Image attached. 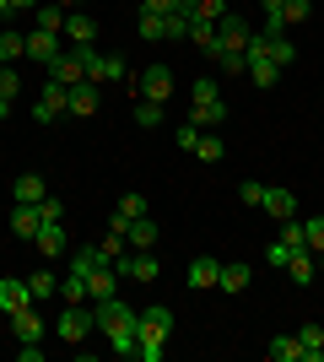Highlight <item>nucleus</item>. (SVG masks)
Segmentation results:
<instances>
[{"instance_id":"nucleus-19","label":"nucleus","mask_w":324,"mask_h":362,"mask_svg":"<svg viewBox=\"0 0 324 362\" xmlns=\"http://www.w3.org/2000/svg\"><path fill=\"white\" fill-rule=\"evenodd\" d=\"M87 292H92V303L119 298V271H114V265H97V271L87 276Z\"/></svg>"},{"instance_id":"nucleus-39","label":"nucleus","mask_w":324,"mask_h":362,"mask_svg":"<svg viewBox=\"0 0 324 362\" xmlns=\"http://www.w3.org/2000/svg\"><path fill=\"white\" fill-rule=\"evenodd\" d=\"M16 92H22V76H16V65H0V98H6V103H16Z\"/></svg>"},{"instance_id":"nucleus-31","label":"nucleus","mask_w":324,"mask_h":362,"mask_svg":"<svg viewBox=\"0 0 324 362\" xmlns=\"http://www.w3.org/2000/svg\"><path fill=\"white\" fill-rule=\"evenodd\" d=\"M287 271H292L297 287H308V281H313V249H297V255L287 259Z\"/></svg>"},{"instance_id":"nucleus-14","label":"nucleus","mask_w":324,"mask_h":362,"mask_svg":"<svg viewBox=\"0 0 324 362\" xmlns=\"http://www.w3.org/2000/svg\"><path fill=\"white\" fill-rule=\"evenodd\" d=\"M216 44H222V49H248V22L227 11L222 22H216Z\"/></svg>"},{"instance_id":"nucleus-36","label":"nucleus","mask_w":324,"mask_h":362,"mask_svg":"<svg viewBox=\"0 0 324 362\" xmlns=\"http://www.w3.org/2000/svg\"><path fill=\"white\" fill-rule=\"evenodd\" d=\"M97 81H130V65H124V54H103V76H97Z\"/></svg>"},{"instance_id":"nucleus-30","label":"nucleus","mask_w":324,"mask_h":362,"mask_svg":"<svg viewBox=\"0 0 324 362\" xmlns=\"http://www.w3.org/2000/svg\"><path fill=\"white\" fill-rule=\"evenodd\" d=\"M211 65H216V71H227V76H238V71H248V54H244V49H216Z\"/></svg>"},{"instance_id":"nucleus-48","label":"nucleus","mask_w":324,"mask_h":362,"mask_svg":"<svg viewBox=\"0 0 324 362\" xmlns=\"http://www.w3.org/2000/svg\"><path fill=\"white\" fill-rule=\"evenodd\" d=\"M173 141H179V151H195V141H200V124H184Z\"/></svg>"},{"instance_id":"nucleus-10","label":"nucleus","mask_w":324,"mask_h":362,"mask_svg":"<svg viewBox=\"0 0 324 362\" xmlns=\"http://www.w3.org/2000/svg\"><path fill=\"white\" fill-rule=\"evenodd\" d=\"M32 303V292H28V281H22V276H0V314L11 319L16 308H28Z\"/></svg>"},{"instance_id":"nucleus-38","label":"nucleus","mask_w":324,"mask_h":362,"mask_svg":"<svg viewBox=\"0 0 324 362\" xmlns=\"http://www.w3.org/2000/svg\"><path fill=\"white\" fill-rule=\"evenodd\" d=\"M140 11L168 16V11H195V0H140Z\"/></svg>"},{"instance_id":"nucleus-17","label":"nucleus","mask_w":324,"mask_h":362,"mask_svg":"<svg viewBox=\"0 0 324 362\" xmlns=\"http://www.w3.org/2000/svg\"><path fill=\"white\" fill-rule=\"evenodd\" d=\"M49 189H44V173H16V184H11V200L16 206H38Z\"/></svg>"},{"instance_id":"nucleus-12","label":"nucleus","mask_w":324,"mask_h":362,"mask_svg":"<svg viewBox=\"0 0 324 362\" xmlns=\"http://www.w3.org/2000/svg\"><path fill=\"white\" fill-rule=\"evenodd\" d=\"M65 44H97V22L87 11H65Z\"/></svg>"},{"instance_id":"nucleus-32","label":"nucleus","mask_w":324,"mask_h":362,"mask_svg":"<svg viewBox=\"0 0 324 362\" xmlns=\"http://www.w3.org/2000/svg\"><path fill=\"white\" fill-rule=\"evenodd\" d=\"M60 298H65V303H92V292H87V276L71 271V276L60 281Z\"/></svg>"},{"instance_id":"nucleus-49","label":"nucleus","mask_w":324,"mask_h":362,"mask_svg":"<svg viewBox=\"0 0 324 362\" xmlns=\"http://www.w3.org/2000/svg\"><path fill=\"white\" fill-rule=\"evenodd\" d=\"M32 6H38V0H11V11H32Z\"/></svg>"},{"instance_id":"nucleus-8","label":"nucleus","mask_w":324,"mask_h":362,"mask_svg":"<svg viewBox=\"0 0 324 362\" xmlns=\"http://www.w3.org/2000/svg\"><path fill=\"white\" fill-rule=\"evenodd\" d=\"M54 330H60V341H71V346H81V341L92 335V308H81V303H71V308H65V314H60V325H54Z\"/></svg>"},{"instance_id":"nucleus-42","label":"nucleus","mask_w":324,"mask_h":362,"mask_svg":"<svg viewBox=\"0 0 324 362\" xmlns=\"http://www.w3.org/2000/svg\"><path fill=\"white\" fill-rule=\"evenodd\" d=\"M136 124L157 130V124H162V103H146V98H140V103H136Z\"/></svg>"},{"instance_id":"nucleus-34","label":"nucleus","mask_w":324,"mask_h":362,"mask_svg":"<svg viewBox=\"0 0 324 362\" xmlns=\"http://www.w3.org/2000/svg\"><path fill=\"white\" fill-rule=\"evenodd\" d=\"M308 16H313V0H281V22H287V28L308 22Z\"/></svg>"},{"instance_id":"nucleus-23","label":"nucleus","mask_w":324,"mask_h":362,"mask_svg":"<svg viewBox=\"0 0 324 362\" xmlns=\"http://www.w3.org/2000/svg\"><path fill=\"white\" fill-rule=\"evenodd\" d=\"M124 243L130 249H157V222L152 216H136V222L124 227Z\"/></svg>"},{"instance_id":"nucleus-4","label":"nucleus","mask_w":324,"mask_h":362,"mask_svg":"<svg viewBox=\"0 0 324 362\" xmlns=\"http://www.w3.org/2000/svg\"><path fill=\"white\" fill-rule=\"evenodd\" d=\"M65 98H71V87L49 76L44 87H38V103H32V119H38V124H54V119L65 114Z\"/></svg>"},{"instance_id":"nucleus-46","label":"nucleus","mask_w":324,"mask_h":362,"mask_svg":"<svg viewBox=\"0 0 324 362\" xmlns=\"http://www.w3.org/2000/svg\"><path fill=\"white\" fill-rule=\"evenodd\" d=\"M38 216H44V222H65V206L54 195H44V200H38Z\"/></svg>"},{"instance_id":"nucleus-7","label":"nucleus","mask_w":324,"mask_h":362,"mask_svg":"<svg viewBox=\"0 0 324 362\" xmlns=\"http://www.w3.org/2000/svg\"><path fill=\"white\" fill-rule=\"evenodd\" d=\"M97 108H103V87H97V81L71 87V98H65V114H71V119H92Z\"/></svg>"},{"instance_id":"nucleus-6","label":"nucleus","mask_w":324,"mask_h":362,"mask_svg":"<svg viewBox=\"0 0 324 362\" xmlns=\"http://www.w3.org/2000/svg\"><path fill=\"white\" fill-rule=\"evenodd\" d=\"M114 271H119V276H130V281H140V287H146V281H157V276H162V259H157L152 249H136V255H124L119 265H114Z\"/></svg>"},{"instance_id":"nucleus-13","label":"nucleus","mask_w":324,"mask_h":362,"mask_svg":"<svg viewBox=\"0 0 324 362\" xmlns=\"http://www.w3.org/2000/svg\"><path fill=\"white\" fill-rule=\"evenodd\" d=\"M49 76H54V81H65V87H81V81H87V65H81L76 49H65L60 60L49 65Z\"/></svg>"},{"instance_id":"nucleus-27","label":"nucleus","mask_w":324,"mask_h":362,"mask_svg":"<svg viewBox=\"0 0 324 362\" xmlns=\"http://www.w3.org/2000/svg\"><path fill=\"white\" fill-rule=\"evenodd\" d=\"M189 44H195L205 60H211L216 49H222V44H216V22H200V16H195V22H189Z\"/></svg>"},{"instance_id":"nucleus-50","label":"nucleus","mask_w":324,"mask_h":362,"mask_svg":"<svg viewBox=\"0 0 324 362\" xmlns=\"http://www.w3.org/2000/svg\"><path fill=\"white\" fill-rule=\"evenodd\" d=\"M54 6H65V11H76V0H54Z\"/></svg>"},{"instance_id":"nucleus-3","label":"nucleus","mask_w":324,"mask_h":362,"mask_svg":"<svg viewBox=\"0 0 324 362\" xmlns=\"http://www.w3.org/2000/svg\"><path fill=\"white\" fill-rule=\"evenodd\" d=\"M189 98H195V114H189V124H200V130H216V124L227 119V103H222V92H216V81H205V76H200Z\"/></svg>"},{"instance_id":"nucleus-11","label":"nucleus","mask_w":324,"mask_h":362,"mask_svg":"<svg viewBox=\"0 0 324 362\" xmlns=\"http://www.w3.org/2000/svg\"><path fill=\"white\" fill-rule=\"evenodd\" d=\"M260 211H265V216H276V222H292V211H297L292 189H281V184H265V200H260Z\"/></svg>"},{"instance_id":"nucleus-15","label":"nucleus","mask_w":324,"mask_h":362,"mask_svg":"<svg viewBox=\"0 0 324 362\" xmlns=\"http://www.w3.org/2000/svg\"><path fill=\"white\" fill-rule=\"evenodd\" d=\"M38 227H44V216H38V206H11V238L32 243V238H38Z\"/></svg>"},{"instance_id":"nucleus-37","label":"nucleus","mask_w":324,"mask_h":362,"mask_svg":"<svg viewBox=\"0 0 324 362\" xmlns=\"http://www.w3.org/2000/svg\"><path fill=\"white\" fill-rule=\"evenodd\" d=\"M97 265H108L103 249H76V259H71V271H81V276H92Z\"/></svg>"},{"instance_id":"nucleus-25","label":"nucleus","mask_w":324,"mask_h":362,"mask_svg":"<svg viewBox=\"0 0 324 362\" xmlns=\"http://www.w3.org/2000/svg\"><path fill=\"white\" fill-rule=\"evenodd\" d=\"M16 60H28V33L0 28V65H16Z\"/></svg>"},{"instance_id":"nucleus-29","label":"nucleus","mask_w":324,"mask_h":362,"mask_svg":"<svg viewBox=\"0 0 324 362\" xmlns=\"http://www.w3.org/2000/svg\"><path fill=\"white\" fill-rule=\"evenodd\" d=\"M297 341H303V362H324V325H303Z\"/></svg>"},{"instance_id":"nucleus-20","label":"nucleus","mask_w":324,"mask_h":362,"mask_svg":"<svg viewBox=\"0 0 324 362\" xmlns=\"http://www.w3.org/2000/svg\"><path fill=\"white\" fill-rule=\"evenodd\" d=\"M136 216H146V195H140V189H130V195H119V211H114V233H124V227L136 222Z\"/></svg>"},{"instance_id":"nucleus-35","label":"nucleus","mask_w":324,"mask_h":362,"mask_svg":"<svg viewBox=\"0 0 324 362\" xmlns=\"http://www.w3.org/2000/svg\"><path fill=\"white\" fill-rule=\"evenodd\" d=\"M28 292H32V303H38V298H54V292H60V281H54L49 271H32V276H28Z\"/></svg>"},{"instance_id":"nucleus-2","label":"nucleus","mask_w":324,"mask_h":362,"mask_svg":"<svg viewBox=\"0 0 324 362\" xmlns=\"http://www.w3.org/2000/svg\"><path fill=\"white\" fill-rule=\"evenodd\" d=\"M92 325L108 335V341H119V335H136V308H124L119 298H103V303H92Z\"/></svg>"},{"instance_id":"nucleus-18","label":"nucleus","mask_w":324,"mask_h":362,"mask_svg":"<svg viewBox=\"0 0 324 362\" xmlns=\"http://www.w3.org/2000/svg\"><path fill=\"white\" fill-rule=\"evenodd\" d=\"M11 335H16V341H44V319H38V308H32V303L11 314Z\"/></svg>"},{"instance_id":"nucleus-52","label":"nucleus","mask_w":324,"mask_h":362,"mask_svg":"<svg viewBox=\"0 0 324 362\" xmlns=\"http://www.w3.org/2000/svg\"><path fill=\"white\" fill-rule=\"evenodd\" d=\"M6 114H11V103H6V98H0V119H6Z\"/></svg>"},{"instance_id":"nucleus-47","label":"nucleus","mask_w":324,"mask_h":362,"mask_svg":"<svg viewBox=\"0 0 324 362\" xmlns=\"http://www.w3.org/2000/svg\"><path fill=\"white\" fill-rule=\"evenodd\" d=\"M238 200H244V206H260V200H265V184H238Z\"/></svg>"},{"instance_id":"nucleus-41","label":"nucleus","mask_w":324,"mask_h":362,"mask_svg":"<svg viewBox=\"0 0 324 362\" xmlns=\"http://www.w3.org/2000/svg\"><path fill=\"white\" fill-rule=\"evenodd\" d=\"M97 249H103V259H108V265H119V259H124V249H130V243H124V233H108V238L97 243Z\"/></svg>"},{"instance_id":"nucleus-1","label":"nucleus","mask_w":324,"mask_h":362,"mask_svg":"<svg viewBox=\"0 0 324 362\" xmlns=\"http://www.w3.org/2000/svg\"><path fill=\"white\" fill-rule=\"evenodd\" d=\"M168 335H173V314L162 308V303H152V308H136V362H162V346H168Z\"/></svg>"},{"instance_id":"nucleus-21","label":"nucleus","mask_w":324,"mask_h":362,"mask_svg":"<svg viewBox=\"0 0 324 362\" xmlns=\"http://www.w3.org/2000/svg\"><path fill=\"white\" fill-rule=\"evenodd\" d=\"M32 28L60 33V28H65V6H54V0H38V6H32ZM60 38H65V33H60Z\"/></svg>"},{"instance_id":"nucleus-40","label":"nucleus","mask_w":324,"mask_h":362,"mask_svg":"<svg viewBox=\"0 0 324 362\" xmlns=\"http://www.w3.org/2000/svg\"><path fill=\"white\" fill-rule=\"evenodd\" d=\"M281 243H287V249H308V233H303V222H281Z\"/></svg>"},{"instance_id":"nucleus-51","label":"nucleus","mask_w":324,"mask_h":362,"mask_svg":"<svg viewBox=\"0 0 324 362\" xmlns=\"http://www.w3.org/2000/svg\"><path fill=\"white\" fill-rule=\"evenodd\" d=\"M0 16H11V0H0Z\"/></svg>"},{"instance_id":"nucleus-16","label":"nucleus","mask_w":324,"mask_h":362,"mask_svg":"<svg viewBox=\"0 0 324 362\" xmlns=\"http://www.w3.org/2000/svg\"><path fill=\"white\" fill-rule=\"evenodd\" d=\"M32 249H38L44 259H60L65 255V222H44V227H38V238H32Z\"/></svg>"},{"instance_id":"nucleus-43","label":"nucleus","mask_w":324,"mask_h":362,"mask_svg":"<svg viewBox=\"0 0 324 362\" xmlns=\"http://www.w3.org/2000/svg\"><path fill=\"white\" fill-rule=\"evenodd\" d=\"M140 38H146V44H162V16H152V11H140Z\"/></svg>"},{"instance_id":"nucleus-9","label":"nucleus","mask_w":324,"mask_h":362,"mask_svg":"<svg viewBox=\"0 0 324 362\" xmlns=\"http://www.w3.org/2000/svg\"><path fill=\"white\" fill-rule=\"evenodd\" d=\"M60 54H65V38H60V33H44V28H32V33H28V60L54 65Z\"/></svg>"},{"instance_id":"nucleus-22","label":"nucleus","mask_w":324,"mask_h":362,"mask_svg":"<svg viewBox=\"0 0 324 362\" xmlns=\"http://www.w3.org/2000/svg\"><path fill=\"white\" fill-rule=\"evenodd\" d=\"M216 287H222V292H248V265H244V259H222Z\"/></svg>"},{"instance_id":"nucleus-33","label":"nucleus","mask_w":324,"mask_h":362,"mask_svg":"<svg viewBox=\"0 0 324 362\" xmlns=\"http://www.w3.org/2000/svg\"><path fill=\"white\" fill-rule=\"evenodd\" d=\"M195 157H200L205 168H211V163H222V157H227V146H222V136H200V141H195Z\"/></svg>"},{"instance_id":"nucleus-28","label":"nucleus","mask_w":324,"mask_h":362,"mask_svg":"<svg viewBox=\"0 0 324 362\" xmlns=\"http://www.w3.org/2000/svg\"><path fill=\"white\" fill-rule=\"evenodd\" d=\"M265 357L270 362H303V341H297V335H276V341L265 346Z\"/></svg>"},{"instance_id":"nucleus-24","label":"nucleus","mask_w":324,"mask_h":362,"mask_svg":"<svg viewBox=\"0 0 324 362\" xmlns=\"http://www.w3.org/2000/svg\"><path fill=\"white\" fill-rule=\"evenodd\" d=\"M216 276H222V259H195V265H189V287H195V292H211L216 287Z\"/></svg>"},{"instance_id":"nucleus-5","label":"nucleus","mask_w":324,"mask_h":362,"mask_svg":"<svg viewBox=\"0 0 324 362\" xmlns=\"http://www.w3.org/2000/svg\"><path fill=\"white\" fill-rule=\"evenodd\" d=\"M136 92L146 98V103H168V92H173V71H168V65H146V71L136 76Z\"/></svg>"},{"instance_id":"nucleus-44","label":"nucleus","mask_w":324,"mask_h":362,"mask_svg":"<svg viewBox=\"0 0 324 362\" xmlns=\"http://www.w3.org/2000/svg\"><path fill=\"white\" fill-rule=\"evenodd\" d=\"M195 16H200V22H222V16H227V0H195Z\"/></svg>"},{"instance_id":"nucleus-26","label":"nucleus","mask_w":324,"mask_h":362,"mask_svg":"<svg viewBox=\"0 0 324 362\" xmlns=\"http://www.w3.org/2000/svg\"><path fill=\"white\" fill-rule=\"evenodd\" d=\"M248 81H254V87H276V81H281V65L265 60V54H248Z\"/></svg>"},{"instance_id":"nucleus-45","label":"nucleus","mask_w":324,"mask_h":362,"mask_svg":"<svg viewBox=\"0 0 324 362\" xmlns=\"http://www.w3.org/2000/svg\"><path fill=\"white\" fill-rule=\"evenodd\" d=\"M303 233H308V249L319 255V249H324V216H308V222H303Z\"/></svg>"}]
</instances>
